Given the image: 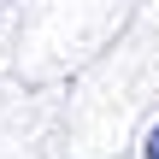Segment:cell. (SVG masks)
Listing matches in <instances>:
<instances>
[{"instance_id": "6da1fadb", "label": "cell", "mask_w": 159, "mask_h": 159, "mask_svg": "<svg viewBox=\"0 0 159 159\" xmlns=\"http://www.w3.org/2000/svg\"><path fill=\"white\" fill-rule=\"evenodd\" d=\"M142 159H159V124L148 130V148H142Z\"/></svg>"}]
</instances>
